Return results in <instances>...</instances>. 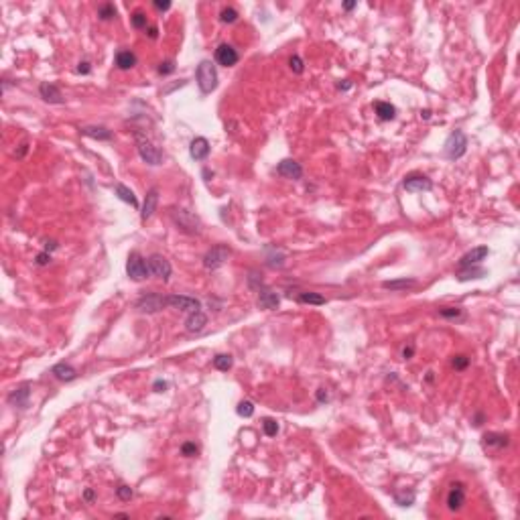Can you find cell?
Returning <instances> with one entry per match:
<instances>
[{
    "label": "cell",
    "instance_id": "cell-41",
    "mask_svg": "<svg viewBox=\"0 0 520 520\" xmlns=\"http://www.w3.org/2000/svg\"><path fill=\"white\" fill-rule=\"evenodd\" d=\"M441 317H449V319H453V317H460L461 315V311L457 307H445V309H441Z\"/></svg>",
    "mask_w": 520,
    "mask_h": 520
},
{
    "label": "cell",
    "instance_id": "cell-2",
    "mask_svg": "<svg viewBox=\"0 0 520 520\" xmlns=\"http://www.w3.org/2000/svg\"><path fill=\"white\" fill-rule=\"evenodd\" d=\"M197 85H200V90L203 94H209L218 88V71L212 61L205 59L197 65Z\"/></svg>",
    "mask_w": 520,
    "mask_h": 520
},
{
    "label": "cell",
    "instance_id": "cell-52",
    "mask_svg": "<svg viewBox=\"0 0 520 520\" xmlns=\"http://www.w3.org/2000/svg\"><path fill=\"white\" fill-rule=\"evenodd\" d=\"M350 88H352V81H348V80H345L343 83H340V90H350Z\"/></svg>",
    "mask_w": 520,
    "mask_h": 520
},
{
    "label": "cell",
    "instance_id": "cell-28",
    "mask_svg": "<svg viewBox=\"0 0 520 520\" xmlns=\"http://www.w3.org/2000/svg\"><path fill=\"white\" fill-rule=\"evenodd\" d=\"M297 301L303 305H325V297H321L319 293H299Z\"/></svg>",
    "mask_w": 520,
    "mask_h": 520
},
{
    "label": "cell",
    "instance_id": "cell-37",
    "mask_svg": "<svg viewBox=\"0 0 520 520\" xmlns=\"http://www.w3.org/2000/svg\"><path fill=\"white\" fill-rule=\"evenodd\" d=\"M467 366H469V358H467V356L460 354V356H455V358H453V368H455V370H465Z\"/></svg>",
    "mask_w": 520,
    "mask_h": 520
},
{
    "label": "cell",
    "instance_id": "cell-36",
    "mask_svg": "<svg viewBox=\"0 0 520 520\" xmlns=\"http://www.w3.org/2000/svg\"><path fill=\"white\" fill-rule=\"evenodd\" d=\"M220 19H221V22H236L238 12L234 10V8H224V10L220 12Z\"/></svg>",
    "mask_w": 520,
    "mask_h": 520
},
{
    "label": "cell",
    "instance_id": "cell-5",
    "mask_svg": "<svg viewBox=\"0 0 520 520\" xmlns=\"http://www.w3.org/2000/svg\"><path fill=\"white\" fill-rule=\"evenodd\" d=\"M126 272L132 280H144L151 275V268H148V262L139 252H130L128 262H126Z\"/></svg>",
    "mask_w": 520,
    "mask_h": 520
},
{
    "label": "cell",
    "instance_id": "cell-13",
    "mask_svg": "<svg viewBox=\"0 0 520 520\" xmlns=\"http://www.w3.org/2000/svg\"><path fill=\"white\" fill-rule=\"evenodd\" d=\"M29 396H31V384L24 382L19 388H15L8 394V404L19 406V408H27L29 406Z\"/></svg>",
    "mask_w": 520,
    "mask_h": 520
},
{
    "label": "cell",
    "instance_id": "cell-40",
    "mask_svg": "<svg viewBox=\"0 0 520 520\" xmlns=\"http://www.w3.org/2000/svg\"><path fill=\"white\" fill-rule=\"evenodd\" d=\"M175 71V63L173 61H163V63L159 65V73L160 76H169V73Z\"/></svg>",
    "mask_w": 520,
    "mask_h": 520
},
{
    "label": "cell",
    "instance_id": "cell-6",
    "mask_svg": "<svg viewBox=\"0 0 520 520\" xmlns=\"http://www.w3.org/2000/svg\"><path fill=\"white\" fill-rule=\"evenodd\" d=\"M230 254H232V250L228 248L226 244H218V246H214L212 250L205 252V256H203V266L207 270H216V268H220L230 258Z\"/></svg>",
    "mask_w": 520,
    "mask_h": 520
},
{
    "label": "cell",
    "instance_id": "cell-22",
    "mask_svg": "<svg viewBox=\"0 0 520 520\" xmlns=\"http://www.w3.org/2000/svg\"><path fill=\"white\" fill-rule=\"evenodd\" d=\"M81 132L85 136H90V139H94V140H110V139H112V132H110L108 128H104V126H83Z\"/></svg>",
    "mask_w": 520,
    "mask_h": 520
},
{
    "label": "cell",
    "instance_id": "cell-1",
    "mask_svg": "<svg viewBox=\"0 0 520 520\" xmlns=\"http://www.w3.org/2000/svg\"><path fill=\"white\" fill-rule=\"evenodd\" d=\"M171 218L183 232H187V234H200L201 232V220L197 218L193 212H189V209L173 207L171 209Z\"/></svg>",
    "mask_w": 520,
    "mask_h": 520
},
{
    "label": "cell",
    "instance_id": "cell-38",
    "mask_svg": "<svg viewBox=\"0 0 520 520\" xmlns=\"http://www.w3.org/2000/svg\"><path fill=\"white\" fill-rule=\"evenodd\" d=\"M289 65H291V69L295 71V73H303V61H301V57L299 55H293L291 59H289Z\"/></svg>",
    "mask_w": 520,
    "mask_h": 520
},
{
    "label": "cell",
    "instance_id": "cell-12",
    "mask_svg": "<svg viewBox=\"0 0 520 520\" xmlns=\"http://www.w3.org/2000/svg\"><path fill=\"white\" fill-rule=\"evenodd\" d=\"M277 173L280 177H287V179H301L303 177V167L293 159H282L280 163L277 165Z\"/></svg>",
    "mask_w": 520,
    "mask_h": 520
},
{
    "label": "cell",
    "instance_id": "cell-50",
    "mask_svg": "<svg viewBox=\"0 0 520 520\" xmlns=\"http://www.w3.org/2000/svg\"><path fill=\"white\" fill-rule=\"evenodd\" d=\"M78 71H80V73H90V63H88V61H81L80 67H78Z\"/></svg>",
    "mask_w": 520,
    "mask_h": 520
},
{
    "label": "cell",
    "instance_id": "cell-11",
    "mask_svg": "<svg viewBox=\"0 0 520 520\" xmlns=\"http://www.w3.org/2000/svg\"><path fill=\"white\" fill-rule=\"evenodd\" d=\"M238 59H240L238 51H236V49H234L232 45H228V43H221V45L216 49V61H218L220 65L232 67V65H236V63H238Z\"/></svg>",
    "mask_w": 520,
    "mask_h": 520
},
{
    "label": "cell",
    "instance_id": "cell-56",
    "mask_svg": "<svg viewBox=\"0 0 520 520\" xmlns=\"http://www.w3.org/2000/svg\"><path fill=\"white\" fill-rule=\"evenodd\" d=\"M481 420H484V417L478 415V417H476V425H481Z\"/></svg>",
    "mask_w": 520,
    "mask_h": 520
},
{
    "label": "cell",
    "instance_id": "cell-51",
    "mask_svg": "<svg viewBox=\"0 0 520 520\" xmlns=\"http://www.w3.org/2000/svg\"><path fill=\"white\" fill-rule=\"evenodd\" d=\"M45 244H47V246H45V250H47V252H49V250H55V248H57V242H53V240H51V242H45Z\"/></svg>",
    "mask_w": 520,
    "mask_h": 520
},
{
    "label": "cell",
    "instance_id": "cell-45",
    "mask_svg": "<svg viewBox=\"0 0 520 520\" xmlns=\"http://www.w3.org/2000/svg\"><path fill=\"white\" fill-rule=\"evenodd\" d=\"M167 386H169V384H167L165 380H157L155 384H153V388H155L157 392H165V390H167Z\"/></svg>",
    "mask_w": 520,
    "mask_h": 520
},
{
    "label": "cell",
    "instance_id": "cell-42",
    "mask_svg": "<svg viewBox=\"0 0 520 520\" xmlns=\"http://www.w3.org/2000/svg\"><path fill=\"white\" fill-rule=\"evenodd\" d=\"M116 494H118V498L120 500H130L132 498V490L128 486H118L116 488Z\"/></svg>",
    "mask_w": 520,
    "mask_h": 520
},
{
    "label": "cell",
    "instance_id": "cell-55",
    "mask_svg": "<svg viewBox=\"0 0 520 520\" xmlns=\"http://www.w3.org/2000/svg\"><path fill=\"white\" fill-rule=\"evenodd\" d=\"M354 6H356V2H345V4H343V8H345V10H352Z\"/></svg>",
    "mask_w": 520,
    "mask_h": 520
},
{
    "label": "cell",
    "instance_id": "cell-8",
    "mask_svg": "<svg viewBox=\"0 0 520 520\" xmlns=\"http://www.w3.org/2000/svg\"><path fill=\"white\" fill-rule=\"evenodd\" d=\"M146 262H148V268H151V272L157 279H160V280H169L171 279L173 268H171V262L163 254H153Z\"/></svg>",
    "mask_w": 520,
    "mask_h": 520
},
{
    "label": "cell",
    "instance_id": "cell-48",
    "mask_svg": "<svg viewBox=\"0 0 520 520\" xmlns=\"http://www.w3.org/2000/svg\"><path fill=\"white\" fill-rule=\"evenodd\" d=\"M413 354H415V348H413V345H408V348H404V350H402V358H404V360H408V358H413Z\"/></svg>",
    "mask_w": 520,
    "mask_h": 520
},
{
    "label": "cell",
    "instance_id": "cell-15",
    "mask_svg": "<svg viewBox=\"0 0 520 520\" xmlns=\"http://www.w3.org/2000/svg\"><path fill=\"white\" fill-rule=\"evenodd\" d=\"M465 504V492H463V484H453L451 492L447 494V508L451 512L461 510Z\"/></svg>",
    "mask_w": 520,
    "mask_h": 520
},
{
    "label": "cell",
    "instance_id": "cell-7",
    "mask_svg": "<svg viewBox=\"0 0 520 520\" xmlns=\"http://www.w3.org/2000/svg\"><path fill=\"white\" fill-rule=\"evenodd\" d=\"M167 305H169L167 297L157 295V293L144 295V297H140V299L136 301V309H139L140 313H157V311H160V309H165Z\"/></svg>",
    "mask_w": 520,
    "mask_h": 520
},
{
    "label": "cell",
    "instance_id": "cell-54",
    "mask_svg": "<svg viewBox=\"0 0 520 520\" xmlns=\"http://www.w3.org/2000/svg\"><path fill=\"white\" fill-rule=\"evenodd\" d=\"M85 500H88V502L94 500V492H92V490H85Z\"/></svg>",
    "mask_w": 520,
    "mask_h": 520
},
{
    "label": "cell",
    "instance_id": "cell-34",
    "mask_svg": "<svg viewBox=\"0 0 520 520\" xmlns=\"http://www.w3.org/2000/svg\"><path fill=\"white\" fill-rule=\"evenodd\" d=\"M98 17H100L102 20H108V19H114L116 17V8L114 4H104L98 8Z\"/></svg>",
    "mask_w": 520,
    "mask_h": 520
},
{
    "label": "cell",
    "instance_id": "cell-33",
    "mask_svg": "<svg viewBox=\"0 0 520 520\" xmlns=\"http://www.w3.org/2000/svg\"><path fill=\"white\" fill-rule=\"evenodd\" d=\"M262 429H264V433L268 437H275L277 433H279V423L275 419H264L262 420Z\"/></svg>",
    "mask_w": 520,
    "mask_h": 520
},
{
    "label": "cell",
    "instance_id": "cell-39",
    "mask_svg": "<svg viewBox=\"0 0 520 520\" xmlns=\"http://www.w3.org/2000/svg\"><path fill=\"white\" fill-rule=\"evenodd\" d=\"M197 451H200V447H197L195 443H183V447H181V453L185 457H193Z\"/></svg>",
    "mask_w": 520,
    "mask_h": 520
},
{
    "label": "cell",
    "instance_id": "cell-16",
    "mask_svg": "<svg viewBox=\"0 0 520 520\" xmlns=\"http://www.w3.org/2000/svg\"><path fill=\"white\" fill-rule=\"evenodd\" d=\"M488 254H490V248H488V246H478V248L469 250L467 254H463V256H461V260H460V268L474 266V264L481 262V260H484Z\"/></svg>",
    "mask_w": 520,
    "mask_h": 520
},
{
    "label": "cell",
    "instance_id": "cell-14",
    "mask_svg": "<svg viewBox=\"0 0 520 520\" xmlns=\"http://www.w3.org/2000/svg\"><path fill=\"white\" fill-rule=\"evenodd\" d=\"M157 205H159V189L153 187V189H148L146 195H144V203H142V209H140V220L142 221L151 220L153 214L157 212Z\"/></svg>",
    "mask_w": 520,
    "mask_h": 520
},
{
    "label": "cell",
    "instance_id": "cell-25",
    "mask_svg": "<svg viewBox=\"0 0 520 520\" xmlns=\"http://www.w3.org/2000/svg\"><path fill=\"white\" fill-rule=\"evenodd\" d=\"M374 108H376V114L380 120H392L396 116V108L390 102H376Z\"/></svg>",
    "mask_w": 520,
    "mask_h": 520
},
{
    "label": "cell",
    "instance_id": "cell-44",
    "mask_svg": "<svg viewBox=\"0 0 520 520\" xmlns=\"http://www.w3.org/2000/svg\"><path fill=\"white\" fill-rule=\"evenodd\" d=\"M49 262H51V254H49L47 250H45V252H41V254H37V264L45 266V264H49Z\"/></svg>",
    "mask_w": 520,
    "mask_h": 520
},
{
    "label": "cell",
    "instance_id": "cell-10",
    "mask_svg": "<svg viewBox=\"0 0 520 520\" xmlns=\"http://www.w3.org/2000/svg\"><path fill=\"white\" fill-rule=\"evenodd\" d=\"M402 187L406 191H431L433 189V183L431 179H427L425 175H419V173H413V175H406L404 181H402Z\"/></svg>",
    "mask_w": 520,
    "mask_h": 520
},
{
    "label": "cell",
    "instance_id": "cell-20",
    "mask_svg": "<svg viewBox=\"0 0 520 520\" xmlns=\"http://www.w3.org/2000/svg\"><path fill=\"white\" fill-rule=\"evenodd\" d=\"M51 374H53L57 380H61V382H71V380H76V376H78L76 368L69 366V364H65V362L55 364V366L51 368Z\"/></svg>",
    "mask_w": 520,
    "mask_h": 520
},
{
    "label": "cell",
    "instance_id": "cell-4",
    "mask_svg": "<svg viewBox=\"0 0 520 520\" xmlns=\"http://www.w3.org/2000/svg\"><path fill=\"white\" fill-rule=\"evenodd\" d=\"M136 148H139V155L140 159L144 160V163L148 165H160V160H163V153L159 151V148L146 139V136H142L140 132H136Z\"/></svg>",
    "mask_w": 520,
    "mask_h": 520
},
{
    "label": "cell",
    "instance_id": "cell-53",
    "mask_svg": "<svg viewBox=\"0 0 520 520\" xmlns=\"http://www.w3.org/2000/svg\"><path fill=\"white\" fill-rule=\"evenodd\" d=\"M148 37H151V39H157V27H151V29H148Z\"/></svg>",
    "mask_w": 520,
    "mask_h": 520
},
{
    "label": "cell",
    "instance_id": "cell-43",
    "mask_svg": "<svg viewBox=\"0 0 520 520\" xmlns=\"http://www.w3.org/2000/svg\"><path fill=\"white\" fill-rule=\"evenodd\" d=\"M248 282H250V287H252V289H258V291H260V287H262V279H260V277L256 275V272H250Z\"/></svg>",
    "mask_w": 520,
    "mask_h": 520
},
{
    "label": "cell",
    "instance_id": "cell-32",
    "mask_svg": "<svg viewBox=\"0 0 520 520\" xmlns=\"http://www.w3.org/2000/svg\"><path fill=\"white\" fill-rule=\"evenodd\" d=\"M236 413H238L240 417H244V419H248V417L254 415V404H252L250 400H242V402L238 404V408H236Z\"/></svg>",
    "mask_w": 520,
    "mask_h": 520
},
{
    "label": "cell",
    "instance_id": "cell-18",
    "mask_svg": "<svg viewBox=\"0 0 520 520\" xmlns=\"http://www.w3.org/2000/svg\"><path fill=\"white\" fill-rule=\"evenodd\" d=\"M205 325H207V315L201 311V309L195 313H189V317L185 319V329L189 333H200Z\"/></svg>",
    "mask_w": 520,
    "mask_h": 520
},
{
    "label": "cell",
    "instance_id": "cell-19",
    "mask_svg": "<svg viewBox=\"0 0 520 520\" xmlns=\"http://www.w3.org/2000/svg\"><path fill=\"white\" fill-rule=\"evenodd\" d=\"M189 155L195 160H203L209 155V142H207V139H203V136H197V139H193L191 144H189Z\"/></svg>",
    "mask_w": 520,
    "mask_h": 520
},
{
    "label": "cell",
    "instance_id": "cell-3",
    "mask_svg": "<svg viewBox=\"0 0 520 520\" xmlns=\"http://www.w3.org/2000/svg\"><path fill=\"white\" fill-rule=\"evenodd\" d=\"M443 151H445V157H447L449 160L461 159L465 155V151H467V136L461 130H453L447 136V140H445Z\"/></svg>",
    "mask_w": 520,
    "mask_h": 520
},
{
    "label": "cell",
    "instance_id": "cell-9",
    "mask_svg": "<svg viewBox=\"0 0 520 520\" xmlns=\"http://www.w3.org/2000/svg\"><path fill=\"white\" fill-rule=\"evenodd\" d=\"M167 303L181 309V311H187V313H195L201 309V303L193 299V297H187V295H171L167 297Z\"/></svg>",
    "mask_w": 520,
    "mask_h": 520
},
{
    "label": "cell",
    "instance_id": "cell-21",
    "mask_svg": "<svg viewBox=\"0 0 520 520\" xmlns=\"http://www.w3.org/2000/svg\"><path fill=\"white\" fill-rule=\"evenodd\" d=\"M280 303L279 299V295L275 291H270V289H262L258 295V307L260 309H268V311H272V309H277Z\"/></svg>",
    "mask_w": 520,
    "mask_h": 520
},
{
    "label": "cell",
    "instance_id": "cell-27",
    "mask_svg": "<svg viewBox=\"0 0 520 520\" xmlns=\"http://www.w3.org/2000/svg\"><path fill=\"white\" fill-rule=\"evenodd\" d=\"M417 280L413 279H402V280H386V282H382V287L388 289V291H404V289H411L415 287Z\"/></svg>",
    "mask_w": 520,
    "mask_h": 520
},
{
    "label": "cell",
    "instance_id": "cell-23",
    "mask_svg": "<svg viewBox=\"0 0 520 520\" xmlns=\"http://www.w3.org/2000/svg\"><path fill=\"white\" fill-rule=\"evenodd\" d=\"M114 193L118 195V200H122L124 203H130L132 207H139V200H136L134 193H132V189H128L124 183H118V185H116V189H114Z\"/></svg>",
    "mask_w": 520,
    "mask_h": 520
},
{
    "label": "cell",
    "instance_id": "cell-24",
    "mask_svg": "<svg viewBox=\"0 0 520 520\" xmlns=\"http://www.w3.org/2000/svg\"><path fill=\"white\" fill-rule=\"evenodd\" d=\"M116 65L120 69H130L136 65V55L132 51H118L116 53Z\"/></svg>",
    "mask_w": 520,
    "mask_h": 520
},
{
    "label": "cell",
    "instance_id": "cell-49",
    "mask_svg": "<svg viewBox=\"0 0 520 520\" xmlns=\"http://www.w3.org/2000/svg\"><path fill=\"white\" fill-rule=\"evenodd\" d=\"M27 151H29V144H27V142H22V144H20V148H19V153H15V155L20 159V157H24V155H27Z\"/></svg>",
    "mask_w": 520,
    "mask_h": 520
},
{
    "label": "cell",
    "instance_id": "cell-31",
    "mask_svg": "<svg viewBox=\"0 0 520 520\" xmlns=\"http://www.w3.org/2000/svg\"><path fill=\"white\" fill-rule=\"evenodd\" d=\"M394 502L399 506H411L415 502V492H399L394 496Z\"/></svg>",
    "mask_w": 520,
    "mask_h": 520
},
{
    "label": "cell",
    "instance_id": "cell-26",
    "mask_svg": "<svg viewBox=\"0 0 520 520\" xmlns=\"http://www.w3.org/2000/svg\"><path fill=\"white\" fill-rule=\"evenodd\" d=\"M484 445H488V447H506V445H508V435H502V433H488V435H484Z\"/></svg>",
    "mask_w": 520,
    "mask_h": 520
},
{
    "label": "cell",
    "instance_id": "cell-47",
    "mask_svg": "<svg viewBox=\"0 0 520 520\" xmlns=\"http://www.w3.org/2000/svg\"><path fill=\"white\" fill-rule=\"evenodd\" d=\"M317 400H319V402H327V400H329V394L325 392V388H319V392H317Z\"/></svg>",
    "mask_w": 520,
    "mask_h": 520
},
{
    "label": "cell",
    "instance_id": "cell-30",
    "mask_svg": "<svg viewBox=\"0 0 520 520\" xmlns=\"http://www.w3.org/2000/svg\"><path fill=\"white\" fill-rule=\"evenodd\" d=\"M232 364H234V360H232V356H230V354H218V356L214 358V366H216L218 370H221V372L230 370Z\"/></svg>",
    "mask_w": 520,
    "mask_h": 520
},
{
    "label": "cell",
    "instance_id": "cell-17",
    "mask_svg": "<svg viewBox=\"0 0 520 520\" xmlns=\"http://www.w3.org/2000/svg\"><path fill=\"white\" fill-rule=\"evenodd\" d=\"M39 94L45 102L49 104H63V94H61V90L57 88L55 83H49V81H43L39 85Z\"/></svg>",
    "mask_w": 520,
    "mask_h": 520
},
{
    "label": "cell",
    "instance_id": "cell-35",
    "mask_svg": "<svg viewBox=\"0 0 520 520\" xmlns=\"http://www.w3.org/2000/svg\"><path fill=\"white\" fill-rule=\"evenodd\" d=\"M130 20H132V24H134L136 29H144L146 27V15H144V12H140V10H136L134 15L130 17Z\"/></svg>",
    "mask_w": 520,
    "mask_h": 520
},
{
    "label": "cell",
    "instance_id": "cell-46",
    "mask_svg": "<svg viewBox=\"0 0 520 520\" xmlns=\"http://www.w3.org/2000/svg\"><path fill=\"white\" fill-rule=\"evenodd\" d=\"M155 8H159V10H169L171 8V2H169V0H165V2H163V0H155Z\"/></svg>",
    "mask_w": 520,
    "mask_h": 520
},
{
    "label": "cell",
    "instance_id": "cell-29",
    "mask_svg": "<svg viewBox=\"0 0 520 520\" xmlns=\"http://www.w3.org/2000/svg\"><path fill=\"white\" fill-rule=\"evenodd\" d=\"M484 277H486V270L484 268H472V266H467V270H461L460 275H457V280L465 282L469 279H484Z\"/></svg>",
    "mask_w": 520,
    "mask_h": 520
}]
</instances>
